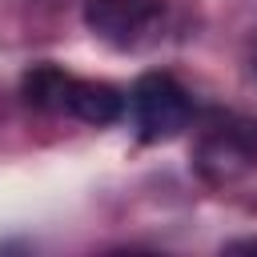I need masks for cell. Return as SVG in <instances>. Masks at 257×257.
<instances>
[{
	"label": "cell",
	"instance_id": "cell-7",
	"mask_svg": "<svg viewBox=\"0 0 257 257\" xmlns=\"http://www.w3.org/2000/svg\"><path fill=\"white\" fill-rule=\"evenodd\" d=\"M253 68H257V44H253Z\"/></svg>",
	"mask_w": 257,
	"mask_h": 257
},
{
	"label": "cell",
	"instance_id": "cell-6",
	"mask_svg": "<svg viewBox=\"0 0 257 257\" xmlns=\"http://www.w3.org/2000/svg\"><path fill=\"white\" fill-rule=\"evenodd\" d=\"M225 249H229V253H257V237H245V241H229Z\"/></svg>",
	"mask_w": 257,
	"mask_h": 257
},
{
	"label": "cell",
	"instance_id": "cell-1",
	"mask_svg": "<svg viewBox=\"0 0 257 257\" xmlns=\"http://www.w3.org/2000/svg\"><path fill=\"white\" fill-rule=\"evenodd\" d=\"M128 108L141 141H173L177 133L189 128V116H193L189 92L169 72H145L128 92Z\"/></svg>",
	"mask_w": 257,
	"mask_h": 257
},
{
	"label": "cell",
	"instance_id": "cell-3",
	"mask_svg": "<svg viewBox=\"0 0 257 257\" xmlns=\"http://www.w3.org/2000/svg\"><path fill=\"white\" fill-rule=\"evenodd\" d=\"M253 161H257V137L249 133V124L213 128L197 149V165L209 181H229V177L245 173Z\"/></svg>",
	"mask_w": 257,
	"mask_h": 257
},
{
	"label": "cell",
	"instance_id": "cell-2",
	"mask_svg": "<svg viewBox=\"0 0 257 257\" xmlns=\"http://www.w3.org/2000/svg\"><path fill=\"white\" fill-rule=\"evenodd\" d=\"M161 8L165 0H84V24L92 28V36L128 48L161 16Z\"/></svg>",
	"mask_w": 257,
	"mask_h": 257
},
{
	"label": "cell",
	"instance_id": "cell-5",
	"mask_svg": "<svg viewBox=\"0 0 257 257\" xmlns=\"http://www.w3.org/2000/svg\"><path fill=\"white\" fill-rule=\"evenodd\" d=\"M68 84L72 76L56 64H32L20 80V92L32 108H64V96H68Z\"/></svg>",
	"mask_w": 257,
	"mask_h": 257
},
{
	"label": "cell",
	"instance_id": "cell-4",
	"mask_svg": "<svg viewBox=\"0 0 257 257\" xmlns=\"http://www.w3.org/2000/svg\"><path fill=\"white\" fill-rule=\"evenodd\" d=\"M124 108H128L124 92L112 88V84H104V80H76V76H72L68 96H64V112H72L76 120L96 124V128L116 124V120L124 116Z\"/></svg>",
	"mask_w": 257,
	"mask_h": 257
}]
</instances>
